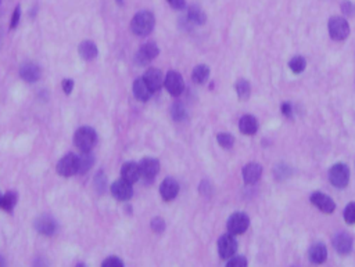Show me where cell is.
Instances as JSON below:
<instances>
[{
	"mask_svg": "<svg viewBox=\"0 0 355 267\" xmlns=\"http://www.w3.org/2000/svg\"><path fill=\"white\" fill-rule=\"evenodd\" d=\"M156 25L154 14L147 10H142L135 14L131 21V29L136 36H147Z\"/></svg>",
	"mask_w": 355,
	"mask_h": 267,
	"instance_id": "1",
	"label": "cell"
},
{
	"mask_svg": "<svg viewBox=\"0 0 355 267\" xmlns=\"http://www.w3.org/2000/svg\"><path fill=\"white\" fill-rule=\"evenodd\" d=\"M97 141L96 130L91 126H82L74 135V144L81 152H89Z\"/></svg>",
	"mask_w": 355,
	"mask_h": 267,
	"instance_id": "2",
	"label": "cell"
},
{
	"mask_svg": "<svg viewBox=\"0 0 355 267\" xmlns=\"http://www.w3.org/2000/svg\"><path fill=\"white\" fill-rule=\"evenodd\" d=\"M329 180L336 188H344L350 182V169L345 163H335L329 169Z\"/></svg>",
	"mask_w": 355,
	"mask_h": 267,
	"instance_id": "3",
	"label": "cell"
},
{
	"mask_svg": "<svg viewBox=\"0 0 355 267\" xmlns=\"http://www.w3.org/2000/svg\"><path fill=\"white\" fill-rule=\"evenodd\" d=\"M329 35L333 41H344L350 35V25L343 17H332L329 20Z\"/></svg>",
	"mask_w": 355,
	"mask_h": 267,
	"instance_id": "4",
	"label": "cell"
},
{
	"mask_svg": "<svg viewBox=\"0 0 355 267\" xmlns=\"http://www.w3.org/2000/svg\"><path fill=\"white\" fill-rule=\"evenodd\" d=\"M57 173L63 177H71L78 173L79 169V159L76 154H67L57 162Z\"/></svg>",
	"mask_w": 355,
	"mask_h": 267,
	"instance_id": "5",
	"label": "cell"
},
{
	"mask_svg": "<svg viewBox=\"0 0 355 267\" xmlns=\"http://www.w3.org/2000/svg\"><path fill=\"white\" fill-rule=\"evenodd\" d=\"M158 54H160L158 46L156 45L154 42H149V43H144V45L136 51V54H135V62H136L137 65L146 66L149 65Z\"/></svg>",
	"mask_w": 355,
	"mask_h": 267,
	"instance_id": "6",
	"label": "cell"
},
{
	"mask_svg": "<svg viewBox=\"0 0 355 267\" xmlns=\"http://www.w3.org/2000/svg\"><path fill=\"white\" fill-rule=\"evenodd\" d=\"M164 86L168 90V93L173 97H179L185 90V81L182 75L176 71H169L164 79Z\"/></svg>",
	"mask_w": 355,
	"mask_h": 267,
	"instance_id": "7",
	"label": "cell"
},
{
	"mask_svg": "<svg viewBox=\"0 0 355 267\" xmlns=\"http://www.w3.org/2000/svg\"><path fill=\"white\" fill-rule=\"evenodd\" d=\"M250 226V219L246 213H242V212H238V213H233L232 216L228 219V223H226V228L230 234L233 236H239V234H243Z\"/></svg>",
	"mask_w": 355,
	"mask_h": 267,
	"instance_id": "8",
	"label": "cell"
},
{
	"mask_svg": "<svg viewBox=\"0 0 355 267\" xmlns=\"http://www.w3.org/2000/svg\"><path fill=\"white\" fill-rule=\"evenodd\" d=\"M238 251V241L233 237V234H223L222 237L218 240V253L221 259L228 260L232 256H234V253Z\"/></svg>",
	"mask_w": 355,
	"mask_h": 267,
	"instance_id": "9",
	"label": "cell"
},
{
	"mask_svg": "<svg viewBox=\"0 0 355 267\" xmlns=\"http://www.w3.org/2000/svg\"><path fill=\"white\" fill-rule=\"evenodd\" d=\"M139 168H140V177L146 183H152L160 172V162L156 158H144L139 162Z\"/></svg>",
	"mask_w": 355,
	"mask_h": 267,
	"instance_id": "10",
	"label": "cell"
},
{
	"mask_svg": "<svg viewBox=\"0 0 355 267\" xmlns=\"http://www.w3.org/2000/svg\"><path fill=\"white\" fill-rule=\"evenodd\" d=\"M110 190H111L112 197L118 201H129L133 195L132 183L127 182L125 179H120L117 182L112 183Z\"/></svg>",
	"mask_w": 355,
	"mask_h": 267,
	"instance_id": "11",
	"label": "cell"
},
{
	"mask_svg": "<svg viewBox=\"0 0 355 267\" xmlns=\"http://www.w3.org/2000/svg\"><path fill=\"white\" fill-rule=\"evenodd\" d=\"M311 202H312L319 211L325 212V213H332V212H335L336 209L335 201H333L328 194H325V192H314V194L311 195Z\"/></svg>",
	"mask_w": 355,
	"mask_h": 267,
	"instance_id": "12",
	"label": "cell"
},
{
	"mask_svg": "<svg viewBox=\"0 0 355 267\" xmlns=\"http://www.w3.org/2000/svg\"><path fill=\"white\" fill-rule=\"evenodd\" d=\"M160 194L164 201H172L179 194V183L173 177H165L160 187Z\"/></svg>",
	"mask_w": 355,
	"mask_h": 267,
	"instance_id": "13",
	"label": "cell"
},
{
	"mask_svg": "<svg viewBox=\"0 0 355 267\" xmlns=\"http://www.w3.org/2000/svg\"><path fill=\"white\" fill-rule=\"evenodd\" d=\"M35 228L43 236H53L57 231V223L49 215H42L35 220Z\"/></svg>",
	"mask_w": 355,
	"mask_h": 267,
	"instance_id": "14",
	"label": "cell"
},
{
	"mask_svg": "<svg viewBox=\"0 0 355 267\" xmlns=\"http://www.w3.org/2000/svg\"><path fill=\"white\" fill-rule=\"evenodd\" d=\"M143 79H144V82L147 83V86L150 87V90L152 91H157L161 89V86L164 85V75L163 72L160 70H157V68H149L146 72H144V75L142 76Z\"/></svg>",
	"mask_w": 355,
	"mask_h": 267,
	"instance_id": "15",
	"label": "cell"
},
{
	"mask_svg": "<svg viewBox=\"0 0 355 267\" xmlns=\"http://www.w3.org/2000/svg\"><path fill=\"white\" fill-rule=\"evenodd\" d=\"M41 66L35 64V62H25V64L21 65L20 76L22 78V81L28 82V83H34L41 78Z\"/></svg>",
	"mask_w": 355,
	"mask_h": 267,
	"instance_id": "16",
	"label": "cell"
},
{
	"mask_svg": "<svg viewBox=\"0 0 355 267\" xmlns=\"http://www.w3.org/2000/svg\"><path fill=\"white\" fill-rule=\"evenodd\" d=\"M333 247L341 255H347L352 249V238L347 232H337L333 237Z\"/></svg>",
	"mask_w": 355,
	"mask_h": 267,
	"instance_id": "17",
	"label": "cell"
},
{
	"mask_svg": "<svg viewBox=\"0 0 355 267\" xmlns=\"http://www.w3.org/2000/svg\"><path fill=\"white\" fill-rule=\"evenodd\" d=\"M121 177L125 179L127 182L129 183H137L142 177H140V168H139V163L136 162H125L122 165L121 169Z\"/></svg>",
	"mask_w": 355,
	"mask_h": 267,
	"instance_id": "18",
	"label": "cell"
},
{
	"mask_svg": "<svg viewBox=\"0 0 355 267\" xmlns=\"http://www.w3.org/2000/svg\"><path fill=\"white\" fill-rule=\"evenodd\" d=\"M261 175H262V168L259 163L251 162L243 168V180L247 184H255L261 179Z\"/></svg>",
	"mask_w": 355,
	"mask_h": 267,
	"instance_id": "19",
	"label": "cell"
},
{
	"mask_svg": "<svg viewBox=\"0 0 355 267\" xmlns=\"http://www.w3.org/2000/svg\"><path fill=\"white\" fill-rule=\"evenodd\" d=\"M239 129L243 135L253 136V135H255V131L258 130V121L253 115L242 116L239 121Z\"/></svg>",
	"mask_w": 355,
	"mask_h": 267,
	"instance_id": "20",
	"label": "cell"
},
{
	"mask_svg": "<svg viewBox=\"0 0 355 267\" xmlns=\"http://www.w3.org/2000/svg\"><path fill=\"white\" fill-rule=\"evenodd\" d=\"M78 53H79V56H81V58H83V60L92 61L95 60L97 57V54H99V49H97L95 42L83 41L81 45H79V47H78Z\"/></svg>",
	"mask_w": 355,
	"mask_h": 267,
	"instance_id": "21",
	"label": "cell"
},
{
	"mask_svg": "<svg viewBox=\"0 0 355 267\" xmlns=\"http://www.w3.org/2000/svg\"><path fill=\"white\" fill-rule=\"evenodd\" d=\"M133 94L136 97V100L143 101V103L152 97V90H150V87H149L143 78H139V79L133 82Z\"/></svg>",
	"mask_w": 355,
	"mask_h": 267,
	"instance_id": "22",
	"label": "cell"
},
{
	"mask_svg": "<svg viewBox=\"0 0 355 267\" xmlns=\"http://www.w3.org/2000/svg\"><path fill=\"white\" fill-rule=\"evenodd\" d=\"M328 257V249H326V245L323 242H315L312 244V247L310 248V259L311 262L316 263H323Z\"/></svg>",
	"mask_w": 355,
	"mask_h": 267,
	"instance_id": "23",
	"label": "cell"
},
{
	"mask_svg": "<svg viewBox=\"0 0 355 267\" xmlns=\"http://www.w3.org/2000/svg\"><path fill=\"white\" fill-rule=\"evenodd\" d=\"M188 20L196 25H203L207 21V15L198 6H190L188 10Z\"/></svg>",
	"mask_w": 355,
	"mask_h": 267,
	"instance_id": "24",
	"label": "cell"
},
{
	"mask_svg": "<svg viewBox=\"0 0 355 267\" xmlns=\"http://www.w3.org/2000/svg\"><path fill=\"white\" fill-rule=\"evenodd\" d=\"M210 78V66L205 64H200V65L194 66V70L192 72V81L197 85H203L207 82Z\"/></svg>",
	"mask_w": 355,
	"mask_h": 267,
	"instance_id": "25",
	"label": "cell"
},
{
	"mask_svg": "<svg viewBox=\"0 0 355 267\" xmlns=\"http://www.w3.org/2000/svg\"><path fill=\"white\" fill-rule=\"evenodd\" d=\"M78 159H79V169H78V173H81V175L91 171V168L93 166V163H95V156L92 155L91 151L82 152L81 155H78Z\"/></svg>",
	"mask_w": 355,
	"mask_h": 267,
	"instance_id": "26",
	"label": "cell"
},
{
	"mask_svg": "<svg viewBox=\"0 0 355 267\" xmlns=\"http://www.w3.org/2000/svg\"><path fill=\"white\" fill-rule=\"evenodd\" d=\"M17 201H18V195H17L15 192H13V191L7 192V194H5V195H3V198H2V202H0V208H2L3 211L11 212L13 209H14L15 205H17Z\"/></svg>",
	"mask_w": 355,
	"mask_h": 267,
	"instance_id": "27",
	"label": "cell"
},
{
	"mask_svg": "<svg viewBox=\"0 0 355 267\" xmlns=\"http://www.w3.org/2000/svg\"><path fill=\"white\" fill-rule=\"evenodd\" d=\"M171 116H172L173 121L181 122L186 118V108L183 106L182 103H173L172 107H171Z\"/></svg>",
	"mask_w": 355,
	"mask_h": 267,
	"instance_id": "28",
	"label": "cell"
},
{
	"mask_svg": "<svg viewBox=\"0 0 355 267\" xmlns=\"http://www.w3.org/2000/svg\"><path fill=\"white\" fill-rule=\"evenodd\" d=\"M305 66H307V61H305V58L303 56L293 57L289 62V68L294 74H301L305 70Z\"/></svg>",
	"mask_w": 355,
	"mask_h": 267,
	"instance_id": "29",
	"label": "cell"
},
{
	"mask_svg": "<svg viewBox=\"0 0 355 267\" xmlns=\"http://www.w3.org/2000/svg\"><path fill=\"white\" fill-rule=\"evenodd\" d=\"M236 91H238L239 98L242 100H247L250 97V93H251V87H250V83L244 79H240V81L236 83Z\"/></svg>",
	"mask_w": 355,
	"mask_h": 267,
	"instance_id": "30",
	"label": "cell"
},
{
	"mask_svg": "<svg viewBox=\"0 0 355 267\" xmlns=\"http://www.w3.org/2000/svg\"><path fill=\"white\" fill-rule=\"evenodd\" d=\"M217 140H218L219 146L222 148H232L233 147L234 139L230 133H219L217 136Z\"/></svg>",
	"mask_w": 355,
	"mask_h": 267,
	"instance_id": "31",
	"label": "cell"
},
{
	"mask_svg": "<svg viewBox=\"0 0 355 267\" xmlns=\"http://www.w3.org/2000/svg\"><path fill=\"white\" fill-rule=\"evenodd\" d=\"M344 220L348 224H355V202H350L344 209Z\"/></svg>",
	"mask_w": 355,
	"mask_h": 267,
	"instance_id": "32",
	"label": "cell"
},
{
	"mask_svg": "<svg viewBox=\"0 0 355 267\" xmlns=\"http://www.w3.org/2000/svg\"><path fill=\"white\" fill-rule=\"evenodd\" d=\"M226 266L229 267H244L247 266V259L244 256H232L230 259H228V263Z\"/></svg>",
	"mask_w": 355,
	"mask_h": 267,
	"instance_id": "33",
	"label": "cell"
},
{
	"mask_svg": "<svg viewBox=\"0 0 355 267\" xmlns=\"http://www.w3.org/2000/svg\"><path fill=\"white\" fill-rule=\"evenodd\" d=\"M150 227H152V230L154 232L161 234V232H164V230H165V222H164V219H161V217H154L152 220Z\"/></svg>",
	"mask_w": 355,
	"mask_h": 267,
	"instance_id": "34",
	"label": "cell"
},
{
	"mask_svg": "<svg viewBox=\"0 0 355 267\" xmlns=\"http://www.w3.org/2000/svg\"><path fill=\"white\" fill-rule=\"evenodd\" d=\"M102 266L104 267H124V262H122L121 259H118V257H107L106 260H103Z\"/></svg>",
	"mask_w": 355,
	"mask_h": 267,
	"instance_id": "35",
	"label": "cell"
},
{
	"mask_svg": "<svg viewBox=\"0 0 355 267\" xmlns=\"http://www.w3.org/2000/svg\"><path fill=\"white\" fill-rule=\"evenodd\" d=\"M106 183H107L106 176L103 175V172H99V173H97V176L95 177V184H96V188L99 190V192H103L104 187H106Z\"/></svg>",
	"mask_w": 355,
	"mask_h": 267,
	"instance_id": "36",
	"label": "cell"
},
{
	"mask_svg": "<svg viewBox=\"0 0 355 267\" xmlns=\"http://www.w3.org/2000/svg\"><path fill=\"white\" fill-rule=\"evenodd\" d=\"M20 18H21V7L20 6H17V7L14 9V13H13V17H11V22H10L11 29H15V28H17L18 22H20Z\"/></svg>",
	"mask_w": 355,
	"mask_h": 267,
	"instance_id": "37",
	"label": "cell"
},
{
	"mask_svg": "<svg viewBox=\"0 0 355 267\" xmlns=\"http://www.w3.org/2000/svg\"><path fill=\"white\" fill-rule=\"evenodd\" d=\"M341 10H343V13L347 15H354L355 14V6L351 3L350 0H345V2H343V5H341Z\"/></svg>",
	"mask_w": 355,
	"mask_h": 267,
	"instance_id": "38",
	"label": "cell"
},
{
	"mask_svg": "<svg viewBox=\"0 0 355 267\" xmlns=\"http://www.w3.org/2000/svg\"><path fill=\"white\" fill-rule=\"evenodd\" d=\"M61 85H63V90H64V93L68 96V94H71L72 93V89H74V85H75V83H74L72 79H64Z\"/></svg>",
	"mask_w": 355,
	"mask_h": 267,
	"instance_id": "39",
	"label": "cell"
},
{
	"mask_svg": "<svg viewBox=\"0 0 355 267\" xmlns=\"http://www.w3.org/2000/svg\"><path fill=\"white\" fill-rule=\"evenodd\" d=\"M167 2L175 10H183L186 7V0H167Z\"/></svg>",
	"mask_w": 355,
	"mask_h": 267,
	"instance_id": "40",
	"label": "cell"
},
{
	"mask_svg": "<svg viewBox=\"0 0 355 267\" xmlns=\"http://www.w3.org/2000/svg\"><path fill=\"white\" fill-rule=\"evenodd\" d=\"M282 111H283L284 115L290 116V118H291V115H293V111H291V106H290L289 103H284L283 106H282Z\"/></svg>",
	"mask_w": 355,
	"mask_h": 267,
	"instance_id": "41",
	"label": "cell"
},
{
	"mask_svg": "<svg viewBox=\"0 0 355 267\" xmlns=\"http://www.w3.org/2000/svg\"><path fill=\"white\" fill-rule=\"evenodd\" d=\"M5 264H6V260L3 259V257L0 256V266H5Z\"/></svg>",
	"mask_w": 355,
	"mask_h": 267,
	"instance_id": "42",
	"label": "cell"
},
{
	"mask_svg": "<svg viewBox=\"0 0 355 267\" xmlns=\"http://www.w3.org/2000/svg\"><path fill=\"white\" fill-rule=\"evenodd\" d=\"M115 2H117L120 6H124V0H115Z\"/></svg>",
	"mask_w": 355,
	"mask_h": 267,
	"instance_id": "43",
	"label": "cell"
},
{
	"mask_svg": "<svg viewBox=\"0 0 355 267\" xmlns=\"http://www.w3.org/2000/svg\"><path fill=\"white\" fill-rule=\"evenodd\" d=\"M2 198H3V194L0 192V202H2Z\"/></svg>",
	"mask_w": 355,
	"mask_h": 267,
	"instance_id": "44",
	"label": "cell"
},
{
	"mask_svg": "<svg viewBox=\"0 0 355 267\" xmlns=\"http://www.w3.org/2000/svg\"><path fill=\"white\" fill-rule=\"evenodd\" d=\"M0 2H2V0H0Z\"/></svg>",
	"mask_w": 355,
	"mask_h": 267,
	"instance_id": "45",
	"label": "cell"
}]
</instances>
